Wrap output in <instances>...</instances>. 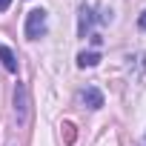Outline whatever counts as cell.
I'll list each match as a JSON object with an SVG mask.
<instances>
[{
  "label": "cell",
  "mask_w": 146,
  "mask_h": 146,
  "mask_svg": "<svg viewBox=\"0 0 146 146\" xmlns=\"http://www.w3.org/2000/svg\"><path fill=\"white\" fill-rule=\"evenodd\" d=\"M46 35V12L43 9H32L26 17V37L29 40H40Z\"/></svg>",
  "instance_id": "6da1fadb"
},
{
  "label": "cell",
  "mask_w": 146,
  "mask_h": 146,
  "mask_svg": "<svg viewBox=\"0 0 146 146\" xmlns=\"http://www.w3.org/2000/svg\"><path fill=\"white\" fill-rule=\"evenodd\" d=\"M98 63H100V54H98V52H80V54H78V66H80V69L98 66Z\"/></svg>",
  "instance_id": "5b68a950"
},
{
  "label": "cell",
  "mask_w": 146,
  "mask_h": 146,
  "mask_svg": "<svg viewBox=\"0 0 146 146\" xmlns=\"http://www.w3.org/2000/svg\"><path fill=\"white\" fill-rule=\"evenodd\" d=\"M140 29H146V12L140 15Z\"/></svg>",
  "instance_id": "9c48e42d"
},
{
  "label": "cell",
  "mask_w": 146,
  "mask_h": 146,
  "mask_svg": "<svg viewBox=\"0 0 146 146\" xmlns=\"http://www.w3.org/2000/svg\"><path fill=\"white\" fill-rule=\"evenodd\" d=\"M63 129H66V140L72 143V140H75V132H72V129H75V126H72V123H63Z\"/></svg>",
  "instance_id": "52a82bcc"
},
{
  "label": "cell",
  "mask_w": 146,
  "mask_h": 146,
  "mask_svg": "<svg viewBox=\"0 0 146 146\" xmlns=\"http://www.w3.org/2000/svg\"><path fill=\"white\" fill-rule=\"evenodd\" d=\"M80 100H83L89 109H100V106H103V95H100V89H95V86H86V89L80 92Z\"/></svg>",
  "instance_id": "3957f363"
},
{
  "label": "cell",
  "mask_w": 146,
  "mask_h": 146,
  "mask_svg": "<svg viewBox=\"0 0 146 146\" xmlns=\"http://www.w3.org/2000/svg\"><path fill=\"white\" fill-rule=\"evenodd\" d=\"M9 6H12V0H0V12H6Z\"/></svg>",
  "instance_id": "ba28073f"
},
{
  "label": "cell",
  "mask_w": 146,
  "mask_h": 146,
  "mask_svg": "<svg viewBox=\"0 0 146 146\" xmlns=\"http://www.w3.org/2000/svg\"><path fill=\"white\" fill-rule=\"evenodd\" d=\"M15 115H17V123L20 126L29 120V92H26L23 83L15 86Z\"/></svg>",
  "instance_id": "7a4b0ae2"
},
{
  "label": "cell",
  "mask_w": 146,
  "mask_h": 146,
  "mask_svg": "<svg viewBox=\"0 0 146 146\" xmlns=\"http://www.w3.org/2000/svg\"><path fill=\"white\" fill-rule=\"evenodd\" d=\"M0 60H3V66H6V72H17V57H15V52L9 49V46H0Z\"/></svg>",
  "instance_id": "277c9868"
},
{
  "label": "cell",
  "mask_w": 146,
  "mask_h": 146,
  "mask_svg": "<svg viewBox=\"0 0 146 146\" xmlns=\"http://www.w3.org/2000/svg\"><path fill=\"white\" fill-rule=\"evenodd\" d=\"M143 146H146V137H143Z\"/></svg>",
  "instance_id": "30bf717a"
},
{
  "label": "cell",
  "mask_w": 146,
  "mask_h": 146,
  "mask_svg": "<svg viewBox=\"0 0 146 146\" xmlns=\"http://www.w3.org/2000/svg\"><path fill=\"white\" fill-rule=\"evenodd\" d=\"M92 26V9H80V26H78V32H80V37H86V29Z\"/></svg>",
  "instance_id": "8992f818"
}]
</instances>
